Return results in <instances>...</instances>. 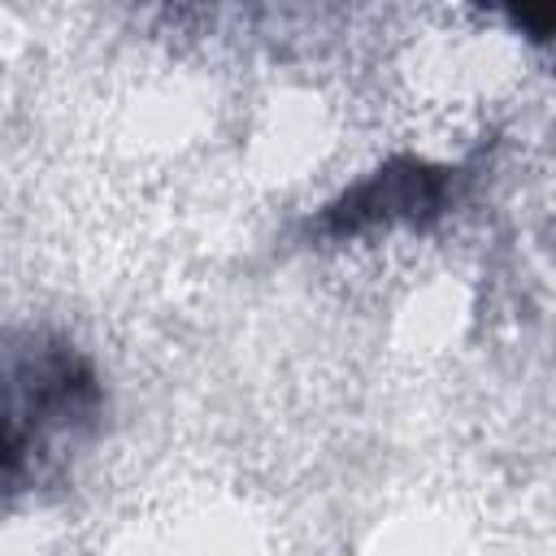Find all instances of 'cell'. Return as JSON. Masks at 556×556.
<instances>
[{"instance_id": "cell-1", "label": "cell", "mask_w": 556, "mask_h": 556, "mask_svg": "<svg viewBox=\"0 0 556 556\" xmlns=\"http://www.w3.org/2000/svg\"><path fill=\"white\" fill-rule=\"evenodd\" d=\"M447 204V169L421 156H391L361 182H352L321 213V230L334 239L391 230V226H426Z\"/></svg>"}, {"instance_id": "cell-2", "label": "cell", "mask_w": 556, "mask_h": 556, "mask_svg": "<svg viewBox=\"0 0 556 556\" xmlns=\"http://www.w3.org/2000/svg\"><path fill=\"white\" fill-rule=\"evenodd\" d=\"M26 465H30V452H26L9 430H0V486L17 482V478L26 473Z\"/></svg>"}]
</instances>
